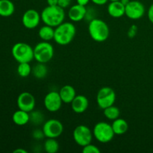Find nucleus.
<instances>
[{
  "instance_id": "obj_32",
  "label": "nucleus",
  "mask_w": 153,
  "mask_h": 153,
  "mask_svg": "<svg viewBox=\"0 0 153 153\" xmlns=\"http://www.w3.org/2000/svg\"><path fill=\"white\" fill-rule=\"evenodd\" d=\"M136 32H137V26L136 25H132L131 27H130L129 31H128V35L130 37H133L136 34Z\"/></svg>"
},
{
  "instance_id": "obj_17",
  "label": "nucleus",
  "mask_w": 153,
  "mask_h": 153,
  "mask_svg": "<svg viewBox=\"0 0 153 153\" xmlns=\"http://www.w3.org/2000/svg\"><path fill=\"white\" fill-rule=\"evenodd\" d=\"M59 94L63 103H66V104H70L77 95L75 88L69 85L63 86L60 90Z\"/></svg>"
},
{
  "instance_id": "obj_27",
  "label": "nucleus",
  "mask_w": 153,
  "mask_h": 153,
  "mask_svg": "<svg viewBox=\"0 0 153 153\" xmlns=\"http://www.w3.org/2000/svg\"><path fill=\"white\" fill-rule=\"evenodd\" d=\"M82 152L83 153H100V149H99V147H97L96 145L92 144V143H89V144L83 146Z\"/></svg>"
},
{
  "instance_id": "obj_7",
  "label": "nucleus",
  "mask_w": 153,
  "mask_h": 153,
  "mask_svg": "<svg viewBox=\"0 0 153 153\" xmlns=\"http://www.w3.org/2000/svg\"><path fill=\"white\" fill-rule=\"evenodd\" d=\"M73 136L76 143L83 147L89 143H91L94 134L89 127L85 125H79L73 130Z\"/></svg>"
},
{
  "instance_id": "obj_5",
  "label": "nucleus",
  "mask_w": 153,
  "mask_h": 153,
  "mask_svg": "<svg viewBox=\"0 0 153 153\" xmlns=\"http://www.w3.org/2000/svg\"><path fill=\"white\" fill-rule=\"evenodd\" d=\"M54 56V48L48 41H42L37 43L34 48V59L37 63L46 64Z\"/></svg>"
},
{
  "instance_id": "obj_28",
  "label": "nucleus",
  "mask_w": 153,
  "mask_h": 153,
  "mask_svg": "<svg viewBox=\"0 0 153 153\" xmlns=\"http://www.w3.org/2000/svg\"><path fill=\"white\" fill-rule=\"evenodd\" d=\"M32 137L35 140H41L45 137L44 133H43V130H34L32 132Z\"/></svg>"
},
{
  "instance_id": "obj_26",
  "label": "nucleus",
  "mask_w": 153,
  "mask_h": 153,
  "mask_svg": "<svg viewBox=\"0 0 153 153\" xmlns=\"http://www.w3.org/2000/svg\"><path fill=\"white\" fill-rule=\"evenodd\" d=\"M43 118H44V116L42 112H40V111H32L31 114H30V121L37 125L43 123Z\"/></svg>"
},
{
  "instance_id": "obj_6",
  "label": "nucleus",
  "mask_w": 153,
  "mask_h": 153,
  "mask_svg": "<svg viewBox=\"0 0 153 153\" xmlns=\"http://www.w3.org/2000/svg\"><path fill=\"white\" fill-rule=\"evenodd\" d=\"M93 134L94 137L102 143H107L111 141L115 135L111 124L106 122L97 123L94 127Z\"/></svg>"
},
{
  "instance_id": "obj_11",
  "label": "nucleus",
  "mask_w": 153,
  "mask_h": 153,
  "mask_svg": "<svg viewBox=\"0 0 153 153\" xmlns=\"http://www.w3.org/2000/svg\"><path fill=\"white\" fill-rule=\"evenodd\" d=\"M63 101L60 97L59 92L51 91L49 92L44 97L43 104L44 107L48 111L56 112L61 109Z\"/></svg>"
},
{
  "instance_id": "obj_19",
  "label": "nucleus",
  "mask_w": 153,
  "mask_h": 153,
  "mask_svg": "<svg viewBox=\"0 0 153 153\" xmlns=\"http://www.w3.org/2000/svg\"><path fill=\"white\" fill-rule=\"evenodd\" d=\"M15 11L14 4L10 0H0V16L8 17Z\"/></svg>"
},
{
  "instance_id": "obj_4",
  "label": "nucleus",
  "mask_w": 153,
  "mask_h": 153,
  "mask_svg": "<svg viewBox=\"0 0 153 153\" xmlns=\"http://www.w3.org/2000/svg\"><path fill=\"white\" fill-rule=\"evenodd\" d=\"M11 53L18 63H30L34 59V48L26 43H15L11 49Z\"/></svg>"
},
{
  "instance_id": "obj_16",
  "label": "nucleus",
  "mask_w": 153,
  "mask_h": 153,
  "mask_svg": "<svg viewBox=\"0 0 153 153\" xmlns=\"http://www.w3.org/2000/svg\"><path fill=\"white\" fill-rule=\"evenodd\" d=\"M108 13L113 18H120L125 15V5L120 1H111L108 5Z\"/></svg>"
},
{
  "instance_id": "obj_25",
  "label": "nucleus",
  "mask_w": 153,
  "mask_h": 153,
  "mask_svg": "<svg viewBox=\"0 0 153 153\" xmlns=\"http://www.w3.org/2000/svg\"><path fill=\"white\" fill-rule=\"evenodd\" d=\"M31 72H32V68H31L29 63H19V65L17 67V73L20 77H28L31 74Z\"/></svg>"
},
{
  "instance_id": "obj_36",
  "label": "nucleus",
  "mask_w": 153,
  "mask_h": 153,
  "mask_svg": "<svg viewBox=\"0 0 153 153\" xmlns=\"http://www.w3.org/2000/svg\"><path fill=\"white\" fill-rule=\"evenodd\" d=\"M120 1L121 2H122L123 4L124 5H125V7H126V6L127 4H128V3L130 2V1H131V0H120Z\"/></svg>"
},
{
  "instance_id": "obj_23",
  "label": "nucleus",
  "mask_w": 153,
  "mask_h": 153,
  "mask_svg": "<svg viewBox=\"0 0 153 153\" xmlns=\"http://www.w3.org/2000/svg\"><path fill=\"white\" fill-rule=\"evenodd\" d=\"M103 114L108 120L113 121L120 117V111L119 108L113 105H111L106 108L103 109Z\"/></svg>"
},
{
  "instance_id": "obj_10",
  "label": "nucleus",
  "mask_w": 153,
  "mask_h": 153,
  "mask_svg": "<svg viewBox=\"0 0 153 153\" xmlns=\"http://www.w3.org/2000/svg\"><path fill=\"white\" fill-rule=\"evenodd\" d=\"M145 7L142 2L137 0H132L125 7V15L129 19L136 20L143 16Z\"/></svg>"
},
{
  "instance_id": "obj_9",
  "label": "nucleus",
  "mask_w": 153,
  "mask_h": 153,
  "mask_svg": "<svg viewBox=\"0 0 153 153\" xmlns=\"http://www.w3.org/2000/svg\"><path fill=\"white\" fill-rule=\"evenodd\" d=\"M42 130L46 138H58L64 131V126L58 120L50 119L43 123Z\"/></svg>"
},
{
  "instance_id": "obj_14",
  "label": "nucleus",
  "mask_w": 153,
  "mask_h": 153,
  "mask_svg": "<svg viewBox=\"0 0 153 153\" xmlns=\"http://www.w3.org/2000/svg\"><path fill=\"white\" fill-rule=\"evenodd\" d=\"M87 13L86 6L76 4L71 6L68 10V17L73 22H79L85 18Z\"/></svg>"
},
{
  "instance_id": "obj_37",
  "label": "nucleus",
  "mask_w": 153,
  "mask_h": 153,
  "mask_svg": "<svg viewBox=\"0 0 153 153\" xmlns=\"http://www.w3.org/2000/svg\"><path fill=\"white\" fill-rule=\"evenodd\" d=\"M110 1H120V0H109Z\"/></svg>"
},
{
  "instance_id": "obj_18",
  "label": "nucleus",
  "mask_w": 153,
  "mask_h": 153,
  "mask_svg": "<svg viewBox=\"0 0 153 153\" xmlns=\"http://www.w3.org/2000/svg\"><path fill=\"white\" fill-rule=\"evenodd\" d=\"M12 120L16 125L22 126H25L28 123V122L30 121V114L25 111L19 109L13 113V116H12Z\"/></svg>"
},
{
  "instance_id": "obj_29",
  "label": "nucleus",
  "mask_w": 153,
  "mask_h": 153,
  "mask_svg": "<svg viewBox=\"0 0 153 153\" xmlns=\"http://www.w3.org/2000/svg\"><path fill=\"white\" fill-rule=\"evenodd\" d=\"M72 0H58V5L62 8L65 9L71 4Z\"/></svg>"
},
{
  "instance_id": "obj_30",
  "label": "nucleus",
  "mask_w": 153,
  "mask_h": 153,
  "mask_svg": "<svg viewBox=\"0 0 153 153\" xmlns=\"http://www.w3.org/2000/svg\"><path fill=\"white\" fill-rule=\"evenodd\" d=\"M147 15H148V19H149V20L153 24V4H151L150 7H149Z\"/></svg>"
},
{
  "instance_id": "obj_21",
  "label": "nucleus",
  "mask_w": 153,
  "mask_h": 153,
  "mask_svg": "<svg viewBox=\"0 0 153 153\" xmlns=\"http://www.w3.org/2000/svg\"><path fill=\"white\" fill-rule=\"evenodd\" d=\"M38 36L43 41H51L54 40L55 36V28L49 25H44L39 29Z\"/></svg>"
},
{
  "instance_id": "obj_24",
  "label": "nucleus",
  "mask_w": 153,
  "mask_h": 153,
  "mask_svg": "<svg viewBox=\"0 0 153 153\" xmlns=\"http://www.w3.org/2000/svg\"><path fill=\"white\" fill-rule=\"evenodd\" d=\"M43 148L48 153H56L59 150V143L56 138H47L45 140Z\"/></svg>"
},
{
  "instance_id": "obj_12",
  "label": "nucleus",
  "mask_w": 153,
  "mask_h": 153,
  "mask_svg": "<svg viewBox=\"0 0 153 153\" xmlns=\"http://www.w3.org/2000/svg\"><path fill=\"white\" fill-rule=\"evenodd\" d=\"M16 103L19 109L31 113L35 108L36 100L31 93L22 92L18 96Z\"/></svg>"
},
{
  "instance_id": "obj_22",
  "label": "nucleus",
  "mask_w": 153,
  "mask_h": 153,
  "mask_svg": "<svg viewBox=\"0 0 153 153\" xmlns=\"http://www.w3.org/2000/svg\"><path fill=\"white\" fill-rule=\"evenodd\" d=\"M31 73L37 79H44L48 74V68L46 64L43 63H38L32 68Z\"/></svg>"
},
{
  "instance_id": "obj_15",
  "label": "nucleus",
  "mask_w": 153,
  "mask_h": 153,
  "mask_svg": "<svg viewBox=\"0 0 153 153\" xmlns=\"http://www.w3.org/2000/svg\"><path fill=\"white\" fill-rule=\"evenodd\" d=\"M70 104L73 111L76 114L84 113L89 107L88 99L83 95H76Z\"/></svg>"
},
{
  "instance_id": "obj_35",
  "label": "nucleus",
  "mask_w": 153,
  "mask_h": 153,
  "mask_svg": "<svg viewBox=\"0 0 153 153\" xmlns=\"http://www.w3.org/2000/svg\"><path fill=\"white\" fill-rule=\"evenodd\" d=\"M13 153H27V151L24 149H22V148H18L13 151Z\"/></svg>"
},
{
  "instance_id": "obj_13",
  "label": "nucleus",
  "mask_w": 153,
  "mask_h": 153,
  "mask_svg": "<svg viewBox=\"0 0 153 153\" xmlns=\"http://www.w3.org/2000/svg\"><path fill=\"white\" fill-rule=\"evenodd\" d=\"M41 20V16L34 9H28L23 13L22 17V25L28 29L37 28Z\"/></svg>"
},
{
  "instance_id": "obj_8",
  "label": "nucleus",
  "mask_w": 153,
  "mask_h": 153,
  "mask_svg": "<svg viewBox=\"0 0 153 153\" xmlns=\"http://www.w3.org/2000/svg\"><path fill=\"white\" fill-rule=\"evenodd\" d=\"M115 101H116V94L115 91L110 87H103L97 93V105L102 110L114 105Z\"/></svg>"
},
{
  "instance_id": "obj_31",
  "label": "nucleus",
  "mask_w": 153,
  "mask_h": 153,
  "mask_svg": "<svg viewBox=\"0 0 153 153\" xmlns=\"http://www.w3.org/2000/svg\"><path fill=\"white\" fill-rule=\"evenodd\" d=\"M91 1L97 5H104V4H107L109 0H91Z\"/></svg>"
},
{
  "instance_id": "obj_1",
  "label": "nucleus",
  "mask_w": 153,
  "mask_h": 153,
  "mask_svg": "<svg viewBox=\"0 0 153 153\" xmlns=\"http://www.w3.org/2000/svg\"><path fill=\"white\" fill-rule=\"evenodd\" d=\"M40 16L44 25L55 28L64 22L65 11L64 8L58 5H48L42 10Z\"/></svg>"
},
{
  "instance_id": "obj_20",
  "label": "nucleus",
  "mask_w": 153,
  "mask_h": 153,
  "mask_svg": "<svg viewBox=\"0 0 153 153\" xmlns=\"http://www.w3.org/2000/svg\"><path fill=\"white\" fill-rule=\"evenodd\" d=\"M111 126L114 131V134L117 135H122L125 134L128 129V124L127 121L120 117L113 120Z\"/></svg>"
},
{
  "instance_id": "obj_3",
  "label": "nucleus",
  "mask_w": 153,
  "mask_h": 153,
  "mask_svg": "<svg viewBox=\"0 0 153 153\" xmlns=\"http://www.w3.org/2000/svg\"><path fill=\"white\" fill-rule=\"evenodd\" d=\"M88 32L94 41L102 43L108 38L110 30L108 25L105 21L94 18L88 24Z\"/></svg>"
},
{
  "instance_id": "obj_33",
  "label": "nucleus",
  "mask_w": 153,
  "mask_h": 153,
  "mask_svg": "<svg viewBox=\"0 0 153 153\" xmlns=\"http://www.w3.org/2000/svg\"><path fill=\"white\" fill-rule=\"evenodd\" d=\"M90 1H91V0H76L77 4H81V5L83 6L88 5V4L90 2Z\"/></svg>"
},
{
  "instance_id": "obj_34",
  "label": "nucleus",
  "mask_w": 153,
  "mask_h": 153,
  "mask_svg": "<svg viewBox=\"0 0 153 153\" xmlns=\"http://www.w3.org/2000/svg\"><path fill=\"white\" fill-rule=\"evenodd\" d=\"M47 1L48 5L54 6V5H58V0H46Z\"/></svg>"
},
{
  "instance_id": "obj_2",
  "label": "nucleus",
  "mask_w": 153,
  "mask_h": 153,
  "mask_svg": "<svg viewBox=\"0 0 153 153\" xmlns=\"http://www.w3.org/2000/svg\"><path fill=\"white\" fill-rule=\"evenodd\" d=\"M76 34V28L73 22H63L55 28L54 40L61 46L71 43Z\"/></svg>"
}]
</instances>
